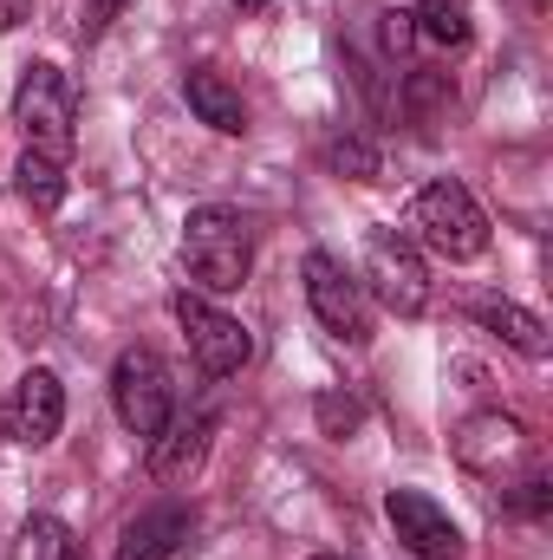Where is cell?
Segmentation results:
<instances>
[{
	"label": "cell",
	"mask_w": 553,
	"mask_h": 560,
	"mask_svg": "<svg viewBox=\"0 0 553 560\" xmlns=\"http://www.w3.org/2000/svg\"><path fill=\"white\" fill-rule=\"evenodd\" d=\"M13 183H20V196H26L39 215H52V209L66 202V163L46 156V150H26V156L13 163Z\"/></svg>",
	"instance_id": "9a60e30c"
},
{
	"label": "cell",
	"mask_w": 553,
	"mask_h": 560,
	"mask_svg": "<svg viewBox=\"0 0 553 560\" xmlns=\"http://www.w3.org/2000/svg\"><path fill=\"white\" fill-rule=\"evenodd\" d=\"M443 105H449V79H443V72H430V66H416L411 79H404V112H411L416 125H436V118H443Z\"/></svg>",
	"instance_id": "e0dca14e"
},
{
	"label": "cell",
	"mask_w": 553,
	"mask_h": 560,
	"mask_svg": "<svg viewBox=\"0 0 553 560\" xmlns=\"http://www.w3.org/2000/svg\"><path fill=\"white\" fill-rule=\"evenodd\" d=\"M176 326H183V339H189V352H196V365H202L209 378L242 372L248 352H255L248 326H242L235 313H222L215 300H202V293H176Z\"/></svg>",
	"instance_id": "52a82bcc"
},
{
	"label": "cell",
	"mask_w": 553,
	"mask_h": 560,
	"mask_svg": "<svg viewBox=\"0 0 553 560\" xmlns=\"http://www.w3.org/2000/svg\"><path fill=\"white\" fill-rule=\"evenodd\" d=\"M169 405H176V392H169L163 359H156L150 346L118 352V365H111V411H118V423L150 443V436L169 423Z\"/></svg>",
	"instance_id": "5b68a950"
},
{
	"label": "cell",
	"mask_w": 553,
	"mask_h": 560,
	"mask_svg": "<svg viewBox=\"0 0 553 560\" xmlns=\"http://www.w3.org/2000/svg\"><path fill=\"white\" fill-rule=\"evenodd\" d=\"M416 33L436 46H469V7L462 0H423L416 7Z\"/></svg>",
	"instance_id": "2e32d148"
},
{
	"label": "cell",
	"mask_w": 553,
	"mask_h": 560,
	"mask_svg": "<svg viewBox=\"0 0 553 560\" xmlns=\"http://www.w3.org/2000/svg\"><path fill=\"white\" fill-rule=\"evenodd\" d=\"M313 418H319V436L345 443V436L365 423V411H358V398H345V392H319V398H313Z\"/></svg>",
	"instance_id": "d6986e66"
},
{
	"label": "cell",
	"mask_w": 553,
	"mask_h": 560,
	"mask_svg": "<svg viewBox=\"0 0 553 560\" xmlns=\"http://www.w3.org/2000/svg\"><path fill=\"white\" fill-rule=\"evenodd\" d=\"M79 13H85V20H79V33H85V39H105V26L125 13V0H85Z\"/></svg>",
	"instance_id": "7402d4cb"
},
{
	"label": "cell",
	"mask_w": 553,
	"mask_h": 560,
	"mask_svg": "<svg viewBox=\"0 0 553 560\" xmlns=\"http://www.w3.org/2000/svg\"><path fill=\"white\" fill-rule=\"evenodd\" d=\"M385 515H391L398 541H404L416 560H449L456 548H462L456 522H449V515H443L423 489H391V495H385Z\"/></svg>",
	"instance_id": "30bf717a"
},
{
	"label": "cell",
	"mask_w": 553,
	"mask_h": 560,
	"mask_svg": "<svg viewBox=\"0 0 553 560\" xmlns=\"http://www.w3.org/2000/svg\"><path fill=\"white\" fill-rule=\"evenodd\" d=\"M183 541H189V509L163 502V509H150V515H138V522L125 528V541H118L111 560H169Z\"/></svg>",
	"instance_id": "4fadbf2b"
},
{
	"label": "cell",
	"mask_w": 553,
	"mask_h": 560,
	"mask_svg": "<svg viewBox=\"0 0 553 560\" xmlns=\"http://www.w3.org/2000/svg\"><path fill=\"white\" fill-rule=\"evenodd\" d=\"M33 20V0H0V26H26Z\"/></svg>",
	"instance_id": "cb8c5ba5"
},
{
	"label": "cell",
	"mask_w": 553,
	"mask_h": 560,
	"mask_svg": "<svg viewBox=\"0 0 553 560\" xmlns=\"http://www.w3.org/2000/svg\"><path fill=\"white\" fill-rule=\"evenodd\" d=\"M365 287H372L398 319H416V313L430 306V268H423V255H416L411 235H398V229H372V235H365Z\"/></svg>",
	"instance_id": "277c9868"
},
{
	"label": "cell",
	"mask_w": 553,
	"mask_h": 560,
	"mask_svg": "<svg viewBox=\"0 0 553 560\" xmlns=\"http://www.w3.org/2000/svg\"><path fill=\"white\" fill-rule=\"evenodd\" d=\"M313 560H339V555H313Z\"/></svg>",
	"instance_id": "484cf974"
},
{
	"label": "cell",
	"mask_w": 553,
	"mask_h": 560,
	"mask_svg": "<svg viewBox=\"0 0 553 560\" xmlns=\"http://www.w3.org/2000/svg\"><path fill=\"white\" fill-rule=\"evenodd\" d=\"M378 33H385V52H391V59L411 52L416 46V13L411 7H385V13H378Z\"/></svg>",
	"instance_id": "44dd1931"
},
{
	"label": "cell",
	"mask_w": 553,
	"mask_h": 560,
	"mask_svg": "<svg viewBox=\"0 0 553 560\" xmlns=\"http://www.w3.org/2000/svg\"><path fill=\"white\" fill-rule=\"evenodd\" d=\"M183 268L209 293H235L255 268V235L235 209H189L183 222Z\"/></svg>",
	"instance_id": "6da1fadb"
},
{
	"label": "cell",
	"mask_w": 553,
	"mask_h": 560,
	"mask_svg": "<svg viewBox=\"0 0 553 560\" xmlns=\"http://www.w3.org/2000/svg\"><path fill=\"white\" fill-rule=\"evenodd\" d=\"M235 7H248V13H255V7H268V0H235Z\"/></svg>",
	"instance_id": "d4e9b609"
},
{
	"label": "cell",
	"mask_w": 553,
	"mask_h": 560,
	"mask_svg": "<svg viewBox=\"0 0 553 560\" xmlns=\"http://www.w3.org/2000/svg\"><path fill=\"white\" fill-rule=\"evenodd\" d=\"M326 163H332L339 176H352V183H372V176H378V150L365 138H332L326 143Z\"/></svg>",
	"instance_id": "ffe728a7"
},
{
	"label": "cell",
	"mask_w": 553,
	"mask_h": 560,
	"mask_svg": "<svg viewBox=\"0 0 553 560\" xmlns=\"http://www.w3.org/2000/svg\"><path fill=\"white\" fill-rule=\"evenodd\" d=\"M183 98H189V112H196L209 131H222V138H242V131H248V105H242V92H235L215 66H189V72H183Z\"/></svg>",
	"instance_id": "8fae6325"
},
{
	"label": "cell",
	"mask_w": 553,
	"mask_h": 560,
	"mask_svg": "<svg viewBox=\"0 0 553 560\" xmlns=\"http://www.w3.org/2000/svg\"><path fill=\"white\" fill-rule=\"evenodd\" d=\"M521 456H528V430H521V418H508V411H482V418H469L456 430V463L475 469V476H502Z\"/></svg>",
	"instance_id": "9c48e42d"
},
{
	"label": "cell",
	"mask_w": 553,
	"mask_h": 560,
	"mask_svg": "<svg viewBox=\"0 0 553 560\" xmlns=\"http://www.w3.org/2000/svg\"><path fill=\"white\" fill-rule=\"evenodd\" d=\"M13 125L26 131V150H46V156L66 163L72 125H79V92H72V79H66L59 66H46V59L26 66L20 85H13Z\"/></svg>",
	"instance_id": "7a4b0ae2"
},
{
	"label": "cell",
	"mask_w": 553,
	"mask_h": 560,
	"mask_svg": "<svg viewBox=\"0 0 553 560\" xmlns=\"http://www.w3.org/2000/svg\"><path fill=\"white\" fill-rule=\"evenodd\" d=\"M411 222L443 261H475V255L489 248V215H482V202H475L456 176H436V183L416 189Z\"/></svg>",
	"instance_id": "3957f363"
},
{
	"label": "cell",
	"mask_w": 553,
	"mask_h": 560,
	"mask_svg": "<svg viewBox=\"0 0 553 560\" xmlns=\"http://www.w3.org/2000/svg\"><path fill=\"white\" fill-rule=\"evenodd\" d=\"M306 306H313V319L332 332V339H345V346H365L372 339V300H365V280H352L332 255H306Z\"/></svg>",
	"instance_id": "8992f818"
},
{
	"label": "cell",
	"mask_w": 553,
	"mask_h": 560,
	"mask_svg": "<svg viewBox=\"0 0 553 560\" xmlns=\"http://www.w3.org/2000/svg\"><path fill=\"white\" fill-rule=\"evenodd\" d=\"M26 541H33V560H85V548L72 541V528L59 515H33L26 522Z\"/></svg>",
	"instance_id": "ac0fdd59"
},
{
	"label": "cell",
	"mask_w": 553,
	"mask_h": 560,
	"mask_svg": "<svg viewBox=\"0 0 553 560\" xmlns=\"http://www.w3.org/2000/svg\"><path fill=\"white\" fill-rule=\"evenodd\" d=\"M475 319H482L502 346H515L521 359H548V352H553L548 326H541L528 306H515V300H482V306H475Z\"/></svg>",
	"instance_id": "5bb4252c"
},
{
	"label": "cell",
	"mask_w": 553,
	"mask_h": 560,
	"mask_svg": "<svg viewBox=\"0 0 553 560\" xmlns=\"http://www.w3.org/2000/svg\"><path fill=\"white\" fill-rule=\"evenodd\" d=\"M209 456V418H183V423H163L150 436V476L156 482H189Z\"/></svg>",
	"instance_id": "7c38bea8"
},
{
	"label": "cell",
	"mask_w": 553,
	"mask_h": 560,
	"mask_svg": "<svg viewBox=\"0 0 553 560\" xmlns=\"http://www.w3.org/2000/svg\"><path fill=\"white\" fill-rule=\"evenodd\" d=\"M59 423H66V385H59V372L33 365L13 385V398H7V436L26 443V450H39V443L59 436Z\"/></svg>",
	"instance_id": "ba28073f"
},
{
	"label": "cell",
	"mask_w": 553,
	"mask_h": 560,
	"mask_svg": "<svg viewBox=\"0 0 553 560\" xmlns=\"http://www.w3.org/2000/svg\"><path fill=\"white\" fill-rule=\"evenodd\" d=\"M515 509H528V515H548V476H528V482L515 489Z\"/></svg>",
	"instance_id": "603a6c76"
}]
</instances>
